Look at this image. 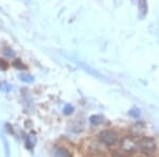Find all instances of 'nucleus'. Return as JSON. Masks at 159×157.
<instances>
[{
	"label": "nucleus",
	"instance_id": "11",
	"mask_svg": "<svg viewBox=\"0 0 159 157\" xmlns=\"http://www.w3.org/2000/svg\"><path fill=\"white\" fill-rule=\"evenodd\" d=\"M13 66L16 67L17 69H20V70H25V69H27L25 65V64H22V62L20 60H15L14 63H13Z\"/></svg>",
	"mask_w": 159,
	"mask_h": 157
},
{
	"label": "nucleus",
	"instance_id": "7",
	"mask_svg": "<svg viewBox=\"0 0 159 157\" xmlns=\"http://www.w3.org/2000/svg\"><path fill=\"white\" fill-rule=\"evenodd\" d=\"M138 7H139V15H140V17H143L148 13V4H147V2H145V1H139V3H138Z\"/></svg>",
	"mask_w": 159,
	"mask_h": 157
},
{
	"label": "nucleus",
	"instance_id": "14",
	"mask_svg": "<svg viewBox=\"0 0 159 157\" xmlns=\"http://www.w3.org/2000/svg\"><path fill=\"white\" fill-rule=\"evenodd\" d=\"M129 115L132 116V117H135V118H138L140 116V112H139V109H132V110H129Z\"/></svg>",
	"mask_w": 159,
	"mask_h": 157
},
{
	"label": "nucleus",
	"instance_id": "6",
	"mask_svg": "<svg viewBox=\"0 0 159 157\" xmlns=\"http://www.w3.org/2000/svg\"><path fill=\"white\" fill-rule=\"evenodd\" d=\"M89 121H90L91 124L99 125V124H101V123H103L104 118L102 117V116H100V115H93V116H91V117L89 118Z\"/></svg>",
	"mask_w": 159,
	"mask_h": 157
},
{
	"label": "nucleus",
	"instance_id": "5",
	"mask_svg": "<svg viewBox=\"0 0 159 157\" xmlns=\"http://www.w3.org/2000/svg\"><path fill=\"white\" fill-rule=\"evenodd\" d=\"M18 78L20 81L25 82V83H33L34 82V76L32 74H28V73H20L18 76Z\"/></svg>",
	"mask_w": 159,
	"mask_h": 157
},
{
	"label": "nucleus",
	"instance_id": "2",
	"mask_svg": "<svg viewBox=\"0 0 159 157\" xmlns=\"http://www.w3.org/2000/svg\"><path fill=\"white\" fill-rule=\"evenodd\" d=\"M99 138L104 145H112L117 142L118 140V136L117 134L112 131H109V130H105V131H102L99 135Z\"/></svg>",
	"mask_w": 159,
	"mask_h": 157
},
{
	"label": "nucleus",
	"instance_id": "8",
	"mask_svg": "<svg viewBox=\"0 0 159 157\" xmlns=\"http://www.w3.org/2000/svg\"><path fill=\"white\" fill-rule=\"evenodd\" d=\"M35 142H36V138L33 137L32 135L28 136V138H27V142H25V145H27V149H30V150H32V149L34 148Z\"/></svg>",
	"mask_w": 159,
	"mask_h": 157
},
{
	"label": "nucleus",
	"instance_id": "10",
	"mask_svg": "<svg viewBox=\"0 0 159 157\" xmlns=\"http://www.w3.org/2000/svg\"><path fill=\"white\" fill-rule=\"evenodd\" d=\"M3 54L6 56H7V58H15V54H16V53H15L14 50L11 49L10 47H6L3 49Z\"/></svg>",
	"mask_w": 159,
	"mask_h": 157
},
{
	"label": "nucleus",
	"instance_id": "9",
	"mask_svg": "<svg viewBox=\"0 0 159 157\" xmlns=\"http://www.w3.org/2000/svg\"><path fill=\"white\" fill-rule=\"evenodd\" d=\"M0 89H1L2 91H4V92H10L12 90V85L9 84L6 81L1 82V83H0Z\"/></svg>",
	"mask_w": 159,
	"mask_h": 157
},
{
	"label": "nucleus",
	"instance_id": "15",
	"mask_svg": "<svg viewBox=\"0 0 159 157\" xmlns=\"http://www.w3.org/2000/svg\"><path fill=\"white\" fill-rule=\"evenodd\" d=\"M7 67H9V64H7L6 61L0 60V69H2V70H6Z\"/></svg>",
	"mask_w": 159,
	"mask_h": 157
},
{
	"label": "nucleus",
	"instance_id": "16",
	"mask_svg": "<svg viewBox=\"0 0 159 157\" xmlns=\"http://www.w3.org/2000/svg\"><path fill=\"white\" fill-rule=\"evenodd\" d=\"M6 127H7V131H9L10 133H12V134L14 133V132H13V127H12V125H10L9 123H7V124H6Z\"/></svg>",
	"mask_w": 159,
	"mask_h": 157
},
{
	"label": "nucleus",
	"instance_id": "4",
	"mask_svg": "<svg viewBox=\"0 0 159 157\" xmlns=\"http://www.w3.org/2000/svg\"><path fill=\"white\" fill-rule=\"evenodd\" d=\"M55 157H71V154L65 148H56L54 152Z\"/></svg>",
	"mask_w": 159,
	"mask_h": 157
},
{
	"label": "nucleus",
	"instance_id": "13",
	"mask_svg": "<svg viewBox=\"0 0 159 157\" xmlns=\"http://www.w3.org/2000/svg\"><path fill=\"white\" fill-rule=\"evenodd\" d=\"M2 140H3V142H4V148H6V154H7V156H9V155H10V150H9V142H7V138L4 137V136H2Z\"/></svg>",
	"mask_w": 159,
	"mask_h": 157
},
{
	"label": "nucleus",
	"instance_id": "12",
	"mask_svg": "<svg viewBox=\"0 0 159 157\" xmlns=\"http://www.w3.org/2000/svg\"><path fill=\"white\" fill-rule=\"evenodd\" d=\"M64 114L65 115H71L72 113L74 112V109H73V106L72 105H70V104H67L65 107H64Z\"/></svg>",
	"mask_w": 159,
	"mask_h": 157
},
{
	"label": "nucleus",
	"instance_id": "1",
	"mask_svg": "<svg viewBox=\"0 0 159 157\" xmlns=\"http://www.w3.org/2000/svg\"><path fill=\"white\" fill-rule=\"evenodd\" d=\"M138 146L143 153L150 155L156 151V141L151 137H144L138 142Z\"/></svg>",
	"mask_w": 159,
	"mask_h": 157
},
{
	"label": "nucleus",
	"instance_id": "17",
	"mask_svg": "<svg viewBox=\"0 0 159 157\" xmlns=\"http://www.w3.org/2000/svg\"><path fill=\"white\" fill-rule=\"evenodd\" d=\"M2 27H3V24H2V22H1V20H0V29H1Z\"/></svg>",
	"mask_w": 159,
	"mask_h": 157
},
{
	"label": "nucleus",
	"instance_id": "3",
	"mask_svg": "<svg viewBox=\"0 0 159 157\" xmlns=\"http://www.w3.org/2000/svg\"><path fill=\"white\" fill-rule=\"evenodd\" d=\"M121 148L127 153H132V152L136 151V149L138 148V142H136L133 138L130 137H125L122 140Z\"/></svg>",
	"mask_w": 159,
	"mask_h": 157
}]
</instances>
